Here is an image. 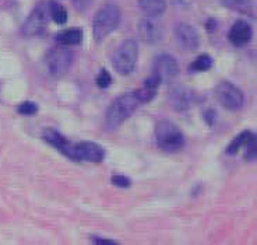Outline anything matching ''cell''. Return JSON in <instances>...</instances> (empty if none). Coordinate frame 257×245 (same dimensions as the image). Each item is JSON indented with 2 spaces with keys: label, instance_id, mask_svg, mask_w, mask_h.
<instances>
[{
  "label": "cell",
  "instance_id": "6da1fadb",
  "mask_svg": "<svg viewBox=\"0 0 257 245\" xmlns=\"http://www.w3.org/2000/svg\"><path fill=\"white\" fill-rule=\"evenodd\" d=\"M140 104L142 103L139 101L135 91L117 96L110 103L109 108L106 111V125L110 129L120 126L124 121H127L128 118L135 114V111L139 108Z\"/></svg>",
  "mask_w": 257,
  "mask_h": 245
},
{
  "label": "cell",
  "instance_id": "7a4b0ae2",
  "mask_svg": "<svg viewBox=\"0 0 257 245\" xmlns=\"http://www.w3.org/2000/svg\"><path fill=\"white\" fill-rule=\"evenodd\" d=\"M120 23V10L113 3H106L96 12L92 20V35L96 42H102L115 31Z\"/></svg>",
  "mask_w": 257,
  "mask_h": 245
},
{
  "label": "cell",
  "instance_id": "3957f363",
  "mask_svg": "<svg viewBox=\"0 0 257 245\" xmlns=\"http://www.w3.org/2000/svg\"><path fill=\"white\" fill-rule=\"evenodd\" d=\"M139 58V45L135 39H126L119 44L112 55V66L119 74L127 76L133 73Z\"/></svg>",
  "mask_w": 257,
  "mask_h": 245
},
{
  "label": "cell",
  "instance_id": "277c9868",
  "mask_svg": "<svg viewBox=\"0 0 257 245\" xmlns=\"http://www.w3.org/2000/svg\"><path fill=\"white\" fill-rule=\"evenodd\" d=\"M155 142L161 150L174 153L183 147L185 136L176 123L171 121H161L155 126Z\"/></svg>",
  "mask_w": 257,
  "mask_h": 245
},
{
  "label": "cell",
  "instance_id": "5b68a950",
  "mask_svg": "<svg viewBox=\"0 0 257 245\" xmlns=\"http://www.w3.org/2000/svg\"><path fill=\"white\" fill-rule=\"evenodd\" d=\"M73 65V53L67 48L60 45L59 48H53L44 58V67L48 76L52 78H62L67 74Z\"/></svg>",
  "mask_w": 257,
  "mask_h": 245
},
{
  "label": "cell",
  "instance_id": "8992f818",
  "mask_svg": "<svg viewBox=\"0 0 257 245\" xmlns=\"http://www.w3.org/2000/svg\"><path fill=\"white\" fill-rule=\"evenodd\" d=\"M49 20H51V14H49L48 3H41L27 17L26 23L23 26V34L26 37H37V35L44 34L48 28Z\"/></svg>",
  "mask_w": 257,
  "mask_h": 245
},
{
  "label": "cell",
  "instance_id": "52a82bcc",
  "mask_svg": "<svg viewBox=\"0 0 257 245\" xmlns=\"http://www.w3.org/2000/svg\"><path fill=\"white\" fill-rule=\"evenodd\" d=\"M153 70V74L160 78L161 83L171 84L179 77L180 67L174 56H171L169 53H160L155 56Z\"/></svg>",
  "mask_w": 257,
  "mask_h": 245
},
{
  "label": "cell",
  "instance_id": "ba28073f",
  "mask_svg": "<svg viewBox=\"0 0 257 245\" xmlns=\"http://www.w3.org/2000/svg\"><path fill=\"white\" fill-rule=\"evenodd\" d=\"M215 97L225 110L239 111L243 107V93L229 81H221L215 87Z\"/></svg>",
  "mask_w": 257,
  "mask_h": 245
},
{
  "label": "cell",
  "instance_id": "9c48e42d",
  "mask_svg": "<svg viewBox=\"0 0 257 245\" xmlns=\"http://www.w3.org/2000/svg\"><path fill=\"white\" fill-rule=\"evenodd\" d=\"M168 101L171 104L172 110H175L176 112H186L196 103V94L190 87L175 86L169 90Z\"/></svg>",
  "mask_w": 257,
  "mask_h": 245
},
{
  "label": "cell",
  "instance_id": "30bf717a",
  "mask_svg": "<svg viewBox=\"0 0 257 245\" xmlns=\"http://www.w3.org/2000/svg\"><path fill=\"white\" fill-rule=\"evenodd\" d=\"M137 34H139V37L143 42H146L148 45H154L162 39L164 30H162V26L157 20V17L147 16V17H144L139 21Z\"/></svg>",
  "mask_w": 257,
  "mask_h": 245
},
{
  "label": "cell",
  "instance_id": "8fae6325",
  "mask_svg": "<svg viewBox=\"0 0 257 245\" xmlns=\"http://www.w3.org/2000/svg\"><path fill=\"white\" fill-rule=\"evenodd\" d=\"M105 158V148L94 142L74 143V158L73 161L101 162Z\"/></svg>",
  "mask_w": 257,
  "mask_h": 245
},
{
  "label": "cell",
  "instance_id": "7c38bea8",
  "mask_svg": "<svg viewBox=\"0 0 257 245\" xmlns=\"http://www.w3.org/2000/svg\"><path fill=\"white\" fill-rule=\"evenodd\" d=\"M175 39L178 45L185 51H196L200 45V35L190 24L180 23L175 27Z\"/></svg>",
  "mask_w": 257,
  "mask_h": 245
},
{
  "label": "cell",
  "instance_id": "4fadbf2b",
  "mask_svg": "<svg viewBox=\"0 0 257 245\" xmlns=\"http://www.w3.org/2000/svg\"><path fill=\"white\" fill-rule=\"evenodd\" d=\"M42 139L45 140L49 146L55 147L58 151H60L62 154L69 157L70 160L74 158V143L67 140L60 132L58 130L48 128L42 132Z\"/></svg>",
  "mask_w": 257,
  "mask_h": 245
},
{
  "label": "cell",
  "instance_id": "5bb4252c",
  "mask_svg": "<svg viewBox=\"0 0 257 245\" xmlns=\"http://www.w3.org/2000/svg\"><path fill=\"white\" fill-rule=\"evenodd\" d=\"M251 35H253V31L249 23H246L243 20H238L231 27L228 33V39L233 46H243L250 41Z\"/></svg>",
  "mask_w": 257,
  "mask_h": 245
},
{
  "label": "cell",
  "instance_id": "9a60e30c",
  "mask_svg": "<svg viewBox=\"0 0 257 245\" xmlns=\"http://www.w3.org/2000/svg\"><path fill=\"white\" fill-rule=\"evenodd\" d=\"M160 84V78L157 77L155 74H151L150 77L146 78L144 83L135 91V94L139 98V101L142 104L150 103L157 96V91H158Z\"/></svg>",
  "mask_w": 257,
  "mask_h": 245
},
{
  "label": "cell",
  "instance_id": "2e32d148",
  "mask_svg": "<svg viewBox=\"0 0 257 245\" xmlns=\"http://www.w3.org/2000/svg\"><path fill=\"white\" fill-rule=\"evenodd\" d=\"M55 41H56V44L63 46L78 45L83 41V31L80 28L63 30V31H60L55 35Z\"/></svg>",
  "mask_w": 257,
  "mask_h": 245
},
{
  "label": "cell",
  "instance_id": "e0dca14e",
  "mask_svg": "<svg viewBox=\"0 0 257 245\" xmlns=\"http://www.w3.org/2000/svg\"><path fill=\"white\" fill-rule=\"evenodd\" d=\"M139 7L151 17H160L167 10V0H139Z\"/></svg>",
  "mask_w": 257,
  "mask_h": 245
},
{
  "label": "cell",
  "instance_id": "ac0fdd59",
  "mask_svg": "<svg viewBox=\"0 0 257 245\" xmlns=\"http://www.w3.org/2000/svg\"><path fill=\"white\" fill-rule=\"evenodd\" d=\"M49 6V14H51V19L59 24V26H63L67 23V10L64 9L62 5H59L58 2H49L48 3Z\"/></svg>",
  "mask_w": 257,
  "mask_h": 245
},
{
  "label": "cell",
  "instance_id": "d6986e66",
  "mask_svg": "<svg viewBox=\"0 0 257 245\" xmlns=\"http://www.w3.org/2000/svg\"><path fill=\"white\" fill-rule=\"evenodd\" d=\"M212 58L210 55H200L199 58L194 62L190 63L189 66V71L190 73H197V71H207L212 67Z\"/></svg>",
  "mask_w": 257,
  "mask_h": 245
},
{
  "label": "cell",
  "instance_id": "ffe728a7",
  "mask_svg": "<svg viewBox=\"0 0 257 245\" xmlns=\"http://www.w3.org/2000/svg\"><path fill=\"white\" fill-rule=\"evenodd\" d=\"M251 135L250 130H243L242 133H239L233 140H232L229 144H228V147H226V154L229 155H235L238 153L240 148L243 147V144L246 143V140L249 139V136Z\"/></svg>",
  "mask_w": 257,
  "mask_h": 245
},
{
  "label": "cell",
  "instance_id": "44dd1931",
  "mask_svg": "<svg viewBox=\"0 0 257 245\" xmlns=\"http://www.w3.org/2000/svg\"><path fill=\"white\" fill-rule=\"evenodd\" d=\"M222 3L224 6L236 12H242V13H249L251 9L250 0H222Z\"/></svg>",
  "mask_w": 257,
  "mask_h": 245
},
{
  "label": "cell",
  "instance_id": "7402d4cb",
  "mask_svg": "<svg viewBox=\"0 0 257 245\" xmlns=\"http://www.w3.org/2000/svg\"><path fill=\"white\" fill-rule=\"evenodd\" d=\"M244 147V160L247 161H254L256 160V133H251L249 139L243 144Z\"/></svg>",
  "mask_w": 257,
  "mask_h": 245
},
{
  "label": "cell",
  "instance_id": "603a6c76",
  "mask_svg": "<svg viewBox=\"0 0 257 245\" xmlns=\"http://www.w3.org/2000/svg\"><path fill=\"white\" fill-rule=\"evenodd\" d=\"M17 111H19L21 115H35L38 112V105L35 103H32V101H26V103L20 104L19 107H17Z\"/></svg>",
  "mask_w": 257,
  "mask_h": 245
},
{
  "label": "cell",
  "instance_id": "cb8c5ba5",
  "mask_svg": "<svg viewBox=\"0 0 257 245\" xmlns=\"http://www.w3.org/2000/svg\"><path fill=\"white\" fill-rule=\"evenodd\" d=\"M110 83H112V76H110L109 71L106 69H101V71L96 76V86L103 90V89H108Z\"/></svg>",
  "mask_w": 257,
  "mask_h": 245
},
{
  "label": "cell",
  "instance_id": "d4e9b609",
  "mask_svg": "<svg viewBox=\"0 0 257 245\" xmlns=\"http://www.w3.org/2000/svg\"><path fill=\"white\" fill-rule=\"evenodd\" d=\"M110 182L117 188H128L130 185H132V181L128 180L127 177H124V175H119V174L113 175V177L110 178Z\"/></svg>",
  "mask_w": 257,
  "mask_h": 245
},
{
  "label": "cell",
  "instance_id": "484cf974",
  "mask_svg": "<svg viewBox=\"0 0 257 245\" xmlns=\"http://www.w3.org/2000/svg\"><path fill=\"white\" fill-rule=\"evenodd\" d=\"M71 2H73V5H74V7L77 9L78 12H85V10L90 9L94 0H71Z\"/></svg>",
  "mask_w": 257,
  "mask_h": 245
},
{
  "label": "cell",
  "instance_id": "4316f807",
  "mask_svg": "<svg viewBox=\"0 0 257 245\" xmlns=\"http://www.w3.org/2000/svg\"><path fill=\"white\" fill-rule=\"evenodd\" d=\"M92 242L98 245H117L116 241L110 238H103V237H92Z\"/></svg>",
  "mask_w": 257,
  "mask_h": 245
},
{
  "label": "cell",
  "instance_id": "83f0119b",
  "mask_svg": "<svg viewBox=\"0 0 257 245\" xmlns=\"http://www.w3.org/2000/svg\"><path fill=\"white\" fill-rule=\"evenodd\" d=\"M203 116H204V121H206V123L208 125V126H212V125H214V121H215V118H217V115H215V111L214 110H207Z\"/></svg>",
  "mask_w": 257,
  "mask_h": 245
},
{
  "label": "cell",
  "instance_id": "f1b7e54d",
  "mask_svg": "<svg viewBox=\"0 0 257 245\" xmlns=\"http://www.w3.org/2000/svg\"><path fill=\"white\" fill-rule=\"evenodd\" d=\"M215 27H217V21H215L214 19H210L208 21H207L206 28H207V31H208V33H212V31L215 30Z\"/></svg>",
  "mask_w": 257,
  "mask_h": 245
}]
</instances>
